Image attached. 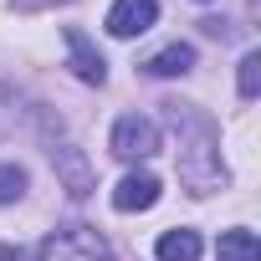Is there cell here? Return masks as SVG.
Here are the masks:
<instances>
[{
	"label": "cell",
	"mask_w": 261,
	"mask_h": 261,
	"mask_svg": "<svg viewBox=\"0 0 261 261\" xmlns=\"http://www.w3.org/2000/svg\"><path fill=\"white\" fill-rule=\"evenodd\" d=\"M62 41H67V67H72L82 82L102 87V82H108V62H102V51L92 46V36H87L82 26H67V31H62Z\"/></svg>",
	"instance_id": "5"
},
{
	"label": "cell",
	"mask_w": 261,
	"mask_h": 261,
	"mask_svg": "<svg viewBox=\"0 0 261 261\" xmlns=\"http://www.w3.org/2000/svg\"><path fill=\"white\" fill-rule=\"evenodd\" d=\"M26 195V169L21 164H0V205H16Z\"/></svg>",
	"instance_id": "12"
},
{
	"label": "cell",
	"mask_w": 261,
	"mask_h": 261,
	"mask_svg": "<svg viewBox=\"0 0 261 261\" xmlns=\"http://www.w3.org/2000/svg\"><path fill=\"white\" fill-rule=\"evenodd\" d=\"M236 87H241V97H246V102H256V92H261V51H246V57H241Z\"/></svg>",
	"instance_id": "11"
},
{
	"label": "cell",
	"mask_w": 261,
	"mask_h": 261,
	"mask_svg": "<svg viewBox=\"0 0 261 261\" xmlns=\"http://www.w3.org/2000/svg\"><path fill=\"white\" fill-rule=\"evenodd\" d=\"M215 261H261V241L251 236V230H225L220 236V246H215Z\"/></svg>",
	"instance_id": "10"
},
{
	"label": "cell",
	"mask_w": 261,
	"mask_h": 261,
	"mask_svg": "<svg viewBox=\"0 0 261 261\" xmlns=\"http://www.w3.org/2000/svg\"><path fill=\"white\" fill-rule=\"evenodd\" d=\"M200 230H190V225H179V230H164L159 236V246H154V256L159 261H200Z\"/></svg>",
	"instance_id": "9"
},
{
	"label": "cell",
	"mask_w": 261,
	"mask_h": 261,
	"mask_svg": "<svg viewBox=\"0 0 261 261\" xmlns=\"http://www.w3.org/2000/svg\"><path fill=\"white\" fill-rule=\"evenodd\" d=\"M0 261H21V251H11V246H0Z\"/></svg>",
	"instance_id": "14"
},
{
	"label": "cell",
	"mask_w": 261,
	"mask_h": 261,
	"mask_svg": "<svg viewBox=\"0 0 261 261\" xmlns=\"http://www.w3.org/2000/svg\"><path fill=\"white\" fill-rule=\"evenodd\" d=\"M159 174H149V169H134V174H123L118 185H113V210H123V215H139V210H154L159 205Z\"/></svg>",
	"instance_id": "6"
},
{
	"label": "cell",
	"mask_w": 261,
	"mask_h": 261,
	"mask_svg": "<svg viewBox=\"0 0 261 261\" xmlns=\"http://www.w3.org/2000/svg\"><path fill=\"white\" fill-rule=\"evenodd\" d=\"M11 6H21V11H46V6H62V0H11Z\"/></svg>",
	"instance_id": "13"
},
{
	"label": "cell",
	"mask_w": 261,
	"mask_h": 261,
	"mask_svg": "<svg viewBox=\"0 0 261 261\" xmlns=\"http://www.w3.org/2000/svg\"><path fill=\"white\" fill-rule=\"evenodd\" d=\"M190 67H195V46H190V41H174V46H164V51H154V57L144 62L149 77H185Z\"/></svg>",
	"instance_id": "8"
},
{
	"label": "cell",
	"mask_w": 261,
	"mask_h": 261,
	"mask_svg": "<svg viewBox=\"0 0 261 261\" xmlns=\"http://www.w3.org/2000/svg\"><path fill=\"white\" fill-rule=\"evenodd\" d=\"M169 118L179 123V179L190 195H215L225 185L220 164V134L210 118H195L185 102H169Z\"/></svg>",
	"instance_id": "1"
},
{
	"label": "cell",
	"mask_w": 261,
	"mask_h": 261,
	"mask_svg": "<svg viewBox=\"0 0 261 261\" xmlns=\"http://www.w3.org/2000/svg\"><path fill=\"white\" fill-rule=\"evenodd\" d=\"M46 154H51V169H57V179L67 185V195H72V200H87V195H92V164H87V154L62 134V123L51 128V118H46Z\"/></svg>",
	"instance_id": "2"
},
{
	"label": "cell",
	"mask_w": 261,
	"mask_h": 261,
	"mask_svg": "<svg viewBox=\"0 0 261 261\" xmlns=\"http://www.w3.org/2000/svg\"><path fill=\"white\" fill-rule=\"evenodd\" d=\"M108 149H113L118 159H128V164L154 159V154H159V123H154V118H144V113H123V118L113 123Z\"/></svg>",
	"instance_id": "4"
},
{
	"label": "cell",
	"mask_w": 261,
	"mask_h": 261,
	"mask_svg": "<svg viewBox=\"0 0 261 261\" xmlns=\"http://www.w3.org/2000/svg\"><path fill=\"white\" fill-rule=\"evenodd\" d=\"M154 21H159V0H113V11H108V31L118 41L144 36Z\"/></svg>",
	"instance_id": "7"
},
{
	"label": "cell",
	"mask_w": 261,
	"mask_h": 261,
	"mask_svg": "<svg viewBox=\"0 0 261 261\" xmlns=\"http://www.w3.org/2000/svg\"><path fill=\"white\" fill-rule=\"evenodd\" d=\"M36 261H113V246L102 241V230L92 225H72V230H57L36 246Z\"/></svg>",
	"instance_id": "3"
}]
</instances>
